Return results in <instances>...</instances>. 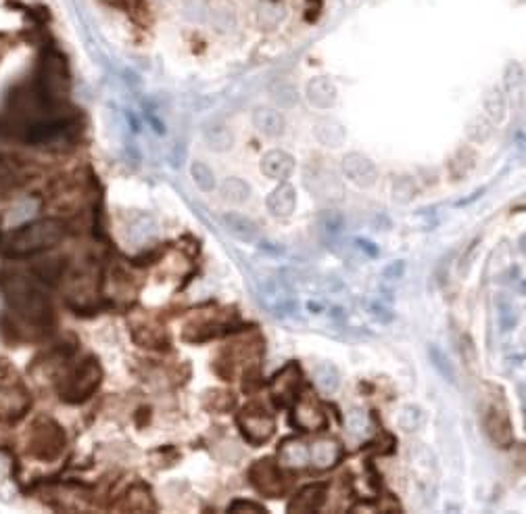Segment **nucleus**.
<instances>
[{
	"label": "nucleus",
	"instance_id": "f257e3e1",
	"mask_svg": "<svg viewBox=\"0 0 526 514\" xmlns=\"http://www.w3.org/2000/svg\"><path fill=\"white\" fill-rule=\"evenodd\" d=\"M65 234V226L61 220L46 218L34 224H24L17 230L9 232L3 240V251L11 257H24L32 255L44 249L55 247Z\"/></svg>",
	"mask_w": 526,
	"mask_h": 514
},
{
	"label": "nucleus",
	"instance_id": "f03ea898",
	"mask_svg": "<svg viewBox=\"0 0 526 514\" xmlns=\"http://www.w3.org/2000/svg\"><path fill=\"white\" fill-rule=\"evenodd\" d=\"M0 287H3L11 305L28 320L46 322V318L51 316V305H48L46 297L28 278H24L19 274H11L9 278L0 283Z\"/></svg>",
	"mask_w": 526,
	"mask_h": 514
},
{
	"label": "nucleus",
	"instance_id": "7ed1b4c3",
	"mask_svg": "<svg viewBox=\"0 0 526 514\" xmlns=\"http://www.w3.org/2000/svg\"><path fill=\"white\" fill-rule=\"evenodd\" d=\"M67 88H69V76H67L65 59L59 53H48L42 61V73H40L42 96L55 103L65 96Z\"/></svg>",
	"mask_w": 526,
	"mask_h": 514
},
{
	"label": "nucleus",
	"instance_id": "20e7f679",
	"mask_svg": "<svg viewBox=\"0 0 526 514\" xmlns=\"http://www.w3.org/2000/svg\"><path fill=\"white\" fill-rule=\"evenodd\" d=\"M238 427L244 435V439L253 445H261L272 439L274 435V418L261 406H246L238 414Z\"/></svg>",
	"mask_w": 526,
	"mask_h": 514
},
{
	"label": "nucleus",
	"instance_id": "39448f33",
	"mask_svg": "<svg viewBox=\"0 0 526 514\" xmlns=\"http://www.w3.org/2000/svg\"><path fill=\"white\" fill-rule=\"evenodd\" d=\"M65 445V435L63 431L51 423V420H40L34 431H32V439H30V452L40 458V460H53L61 454Z\"/></svg>",
	"mask_w": 526,
	"mask_h": 514
},
{
	"label": "nucleus",
	"instance_id": "423d86ee",
	"mask_svg": "<svg viewBox=\"0 0 526 514\" xmlns=\"http://www.w3.org/2000/svg\"><path fill=\"white\" fill-rule=\"evenodd\" d=\"M100 382V368L94 360H86L75 374L67 380V387L63 389V396L67 402H82L98 387Z\"/></svg>",
	"mask_w": 526,
	"mask_h": 514
},
{
	"label": "nucleus",
	"instance_id": "0eeeda50",
	"mask_svg": "<svg viewBox=\"0 0 526 514\" xmlns=\"http://www.w3.org/2000/svg\"><path fill=\"white\" fill-rule=\"evenodd\" d=\"M248 479H251V483L255 485V489L259 493L268 495V497H278L284 491L282 475H280L276 462L270 460V458L257 460L248 470Z\"/></svg>",
	"mask_w": 526,
	"mask_h": 514
},
{
	"label": "nucleus",
	"instance_id": "6e6552de",
	"mask_svg": "<svg viewBox=\"0 0 526 514\" xmlns=\"http://www.w3.org/2000/svg\"><path fill=\"white\" fill-rule=\"evenodd\" d=\"M301 387V370L297 364H287L280 372H276V376L270 380V391L274 402L280 408L291 406L293 402H297V391Z\"/></svg>",
	"mask_w": 526,
	"mask_h": 514
},
{
	"label": "nucleus",
	"instance_id": "1a4fd4ad",
	"mask_svg": "<svg viewBox=\"0 0 526 514\" xmlns=\"http://www.w3.org/2000/svg\"><path fill=\"white\" fill-rule=\"evenodd\" d=\"M326 412L322 408V404L311 396V393H305L293 408V425L299 427L301 431H307V433H316V431H322L326 429Z\"/></svg>",
	"mask_w": 526,
	"mask_h": 514
},
{
	"label": "nucleus",
	"instance_id": "9d476101",
	"mask_svg": "<svg viewBox=\"0 0 526 514\" xmlns=\"http://www.w3.org/2000/svg\"><path fill=\"white\" fill-rule=\"evenodd\" d=\"M343 172L349 182H353L359 188H370L378 180V172L372 159H368L361 153H349L343 157Z\"/></svg>",
	"mask_w": 526,
	"mask_h": 514
},
{
	"label": "nucleus",
	"instance_id": "9b49d317",
	"mask_svg": "<svg viewBox=\"0 0 526 514\" xmlns=\"http://www.w3.org/2000/svg\"><path fill=\"white\" fill-rule=\"evenodd\" d=\"M484 429L491 441L499 447H509L514 443V429L509 423V416L505 414L503 408L491 406L484 412Z\"/></svg>",
	"mask_w": 526,
	"mask_h": 514
},
{
	"label": "nucleus",
	"instance_id": "f8f14e48",
	"mask_svg": "<svg viewBox=\"0 0 526 514\" xmlns=\"http://www.w3.org/2000/svg\"><path fill=\"white\" fill-rule=\"evenodd\" d=\"M343 454H345L343 445L336 439L322 437V439H316L309 447V464L316 470H328L341 462Z\"/></svg>",
	"mask_w": 526,
	"mask_h": 514
},
{
	"label": "nucleus",
	"instance_id": "ddd939ff",
	"mask_svg": "<svg viewBox=\"0 0 526 514\" xmlns=\"http://www.w3.org/2000/svg\"><path fill=\"white\" fill-rule=\"evenodd\" d=\"M259 168H261L263 176H268L270 180H287L295 170V159L291 153L274 149L261 157Z\"/></svg>",
	"mask_w": 526,
	"mask_h": 514
},
{
	"label": "nucleus",
	"instance_id": "4468645a",
	"mask_svg": "<svg viewBox=\"0 0 526 514\" xmlns=\"http://www.w3.org/2000/svg\"><path fill=\"white\" fill-rule=\"evenodd\" d=\"M278 464L287 470H301L309 464V447L297 437L282 441L278 450Z\"/></svg>",
	"mask_w": 526,
	"mask_h": 514
},
{
	"label": "nucleus",
	"instance_id": "2eb2a0df",
	"mask_svg": "<svg viewBox=\"0 0 526 514\" xmlns=\"http://www.w3.org/2000/svg\"><path fill=\"white\" fill-rule=\"evenodd\" d=\"M307 100L318 107V109H328L336 103V86L330 78H324V76H318L314 80L307 82Z\"/></svg>",
	"mask_w": 526,
	"mask_h": 514
},
{
	"label": "nucleus",
	"instance_id": "dca6fc26",
	"mask_svg": "<svg viewBox=\"0 0 526 514\" xmlns=\"http://www.w3.org/2000/svg\"><path fill=\"white\" fill-rule=\"evenodd\" d=\"M253 125L261 134L276 139L284 132V117L280 111H276L272 107H257L253 111Z\"/></svg>",
	"mask_w": 526,
	"mask_h": 514
},
{
	"label": "nucleus",
	"instance_id": "f3484780",
	"mask_svg": "<svg viewBox=\"0 0 526 514\" xmlns=\"http://www.w3.org/2000/svg\"><path fill=\"white\" fill-rule=\"evenodd\" d=\"M297 207V193L291 184L276 186L268 197V209L274 218H289Z\"/></svg>",
	"mask_w": 526,
	"mask_h": 514
},
{
	"label": "nucleus",
	"instance_id": "a211bd4d",
	"mask_svg": "<svg viewBox=\"0 0 526 514\" xmlns=\"http://www.w3.org/2000/svg\"><path fill=\"white\" fill-rule=\"evenodd\" d=\"M326 499V487L324 485H307L303 487L293 502L289 504V512H314L320 510Z\"/></svg>",
	"mask_w": 526,
	"mask_h": 514
},
{
	"label": "nucleus",
	"instance_id": "6ab92c4d",
	"mask_svg": "<svg viewBox=\"0 0 526 514\" xmlns=\"http://www.w3.org/2000/svg\"><path fill=\"white\" fill-rule=\"evenodd\" d=\"M314 134L318 139L320 145L324 147H330V149H338L345 139H347V132L341 121L336 119H320L316 125H314Z\"/></svg>",
	"mask_w": 526,
	"mask_h": 514
},
{
	"label": "nucleus",
	"instance_id": "aec40b11",
	"mask_svg": "<svg viewBox=\"0 0 526 514\" xmlns=\"http://www.w3.org/2000/svg\"><path fill=\"white\" fill-rule=\"evenodd\" d=\"M40 199L38 197H24L19 201H15L11 205V209L7 211V226L9 228H19L24 224H28L38 211H40Z\"/></svg>",
	"mask_w": 526,
	"mask_h": 514
},
{
	"label": "nucleus",
	"instance_id": "412c9836",
	"mask_svg": "<svg viewBox=\"0 0 526 514\" xmlns=\"http://www.w3.org/2000/svg\"><path fill=\"white\" fill-rule=\"evenodd\" d=\"M221 222L228 228V232H232L236 238H240L244 242H253L257 238V224L251 218L242 215V213H234V211L224 213Z\"/></svg>",
	"mask_w": 526,
	"mask_h": 514
},
{
	"label": "nucleus",
	"instance_id": "4be33fe9",
	"mask_svg": "<svg viewBox=\"0 0 526 514\" xmlns=\"http://www.w3.org/2000/svg\"><path fill=\"white\" fill-rule=\"evenodd\" d=\"M314 382L322 393H334L338 389V384H341V374H338L334 364L322 362L314 370Z\"/></svg>",
	"mask_w": 526,
	"mask_h": 514
},
{
	"label": "nucleus",
	"instance_id": "5701e85b",
	"mask_svg": "<svg viewBox=\"0 0 526 514\" xmlns=\"http://www.w3.org/2000/svg\"><path fill=\"white\" fill-rule=\"evenodd\" d=\"M205 143L213 151H228L234 143V136L230 132V127L226 123H211L205 130Z\"/></svg>",
	"mask_w": 526,
	"mask_h": 514
},
{
	"label": "nucleus",
	"instance_id": "b1692460",
	"mask_svg": "<svg viewBox=\"0 0 526 514\" xmlns=\"http://www.w3.org/2000/svg\"><path fill=\"white\" fill-rule=\"evenodd\" d=\"M428 357H430V364H433V368L445 378V380H449L451 384H457V374H455V368H453V364L449 362V357L443 353V349L441 347H437V345H430L428 347Z\"/></svg>",
	"mask_w": 526,
	"mask_h": 514
},
{
	"label": "nucleus",
	"instance_id": "393cba45",
	"mask_svg": "<svg viewBox=\"0 0 526 514\" xmlns=\"http://www.w3.org/2000/svg\"><path fill=\"white\" fill-rule=\"evenodd\" d=\"M221 197L230 203H244L251 197V186L240 178H226L221 182Z\"/></svg>",
	"mask_w": 526,
	"mask_h": 514
},
{
	"label": "nucleus",
	"instance_id": "a878e982",
	"mask_svg": "<svg viewBox=\"0 0 526 514\" xmlns=\"http://www.w3.org/2000/svg\"><path fill=\"white\" fill-rule=\"evenodd\" d=\"M484 111H487V115H489L493 121H497V123H501V121L505 119L507 105H505V96H503V92H501L499 88H491V90L484 94Z\"/></svg>",
	"mask_w": 526,
	"mask_h": 514
},
{
	"label": "nucleus",
	"instance_id": "bb28decb",
	"mask_svg": "<svg viewBox=\"0 0 526 514\" xmlns=\"http://www.w3.org/2000/svg\"><path fill=\"white\" fill-rule=\"evenodd\" d=\"M190 176H192L194 184H197L201 190L211 193V190L215 188V174H213V170H211L207 163L194 161V163L190 166Z\"/></svg>",
	"mask_w": 526,
	"mask_h": 514
},
{
	"label": "nucleus",
	"instance_id": "cd10ccee",
	"mask_svg": "<svg viewBox=\"0 0 526 514\" xmlns=\"http://www.w3.org/2000/svg\"><path fill=\"white\" fill-rule=\"evenodd\" d=\"M420 425H422V410L418 406H403L401 412L397 414V427L406 433L420 429Z\"/></svg>",
	"mask_w": 526,
	"mask_h": 514
},
{
	"label": "nucleus",
	"instance_id": "c85d7f7f",
	"mask_svg": "<svg viewBox=\"0 0 526 514\" xmlns=\"http://www.w3.org/2000/svg\"><path fill=\"white\" fill-rule=\"evenodd\" d=\"M416 195H418V186L408 176L397 178V182L392 184V199L397 203H410V201L416 199Z\"/></svg>",
	"mask_w": 526,
	"mask_h": 514
},
{
	"label": "nucleus",
	"instance_id": "c756f323",
	"mask_svg": "<svg viewBox=\"0 0 526 514\" xmlns=\"http://www.w3.org/2000/svg\"><path fill=\"white\" fill-rule=\"evenodd\" d=\"M468 139L470 141H474V143H484V141H489L491 139V134H493V125H491V121L489 119H484V117H474L470 123H468Z\"/></svg>",
	"mask_w": 526,
	"mask_h": 514
},
{
	"label": "nucleus",
	"instance_id": "7c9ffc66",
	"mask_svg": "<svg viewBox=\"0 0 526 514\" xmlns=\"http://www.w3.org/2000/svg\"><path fill=\"white\" fill-rule=\"evenodd\" d=\"M234 404H236V398H234L230 391H213V393H209V398H207V406H209L213 412H219V414L230 412V410L234 408Z\"/></svg>",
	"mask_w": 526,
	"mask_h": 514
},
{
	"label": "nucleus",
	"instance_id": "2f4dec72",
	"mask_svg": "<svg viewBox=\"0 0 526 514\" xmlns=\"http://www.w3.org/2000/svg\"><path fill=\"white\" fill-rule=\"evenodd\" d=\"M503 82H505V88L509 92H518L524 86V69H522V65L516 63V61L507 63L505 73H503Z\"/></svg>",
	"mask_w": 526,
	"mask_h": 514
},
{
	"label": "nucleus",
	"instance_id": "473e14b6",
	"mask_svg": "<svg viewBox=\"0 0 526 514\" xmlns=\"http://www.w3.org/2000/svg\"><path fill=\"white\" fill-rule=\"evenodd\" d=\"M320 226L324 228L326 234L334 236V234H338L345 228V218L338 211H324L320 215Z\"/></svg>",
	"mask_w": 526,
	"mask_h": 514
},
{
	"label": "nucleus",
	"instance_id": "72a5a7b5",
	"mask_svg": "<svg viewBox=\"0 0 526 514\" xmlns=\"http://www.w3.org/2000/svg\"><path fill=\"white\" fill-rule=\"evenodd\" d=\"M36 272L40 274V278L44 281H55L59 274H61V262L59 260H51V262H44L42 266L36 268Z\"/></svg>",
	"mask_w": 526,
	"mask_h": 514
},
{
	"label": "nucleus",
	"instance_id": "f704fd0d",
	"mask_svg": "<svg viewBox=\"0 0 526 514\" xmlns=\"http://www.w3.org/2000/svg\"><path fill=\"white\" fill-rule=\"evenodd\" d=\"M460 351H462L464 360H466L470 366L476 364V360H478V355H476V345H474V341H472L468 335H464V337L460 339Z\"/></svg>",
	"mask_w": 526,
	"mask_h": 514
},
{
	"label": "nucleus",
	"instance_id": "c9c22d12",
	"mask_svg": "<svg viewBox=\"0 0 526 514\" xmlns=\"http://www.w3.org/2000/svg\"><path fill=\"white\" fill-rule=\"evenodd\" d=\"M259 384H261L259 370H257V368H246L244 380H242V391H244V393H255V391L259 389Z\"/></svg>",
	"mask_w": 526,
	"mask_h": 514
},
{
	"label": "nucleus",
	"instance_id": "e433bc0d",
	"mask_svg": "<svg viewBox=\"0 0 526 514\" xmlns=\"http://www.w3.org/2000/svg\"><path fill=\"white\" fill-rule=\"evenodd\" d=\"M228 512H268L266 506L248 502V499H236L228 506Z\"/></svg>",
	"mask_w": 526,
	"mask_h": 514
},
{
	"label": "nucleus",
	"instance_id": "4c0bfd02",
	"mask_svg": "<svg viewBox=\"0 0 526 514\" xmlns=\"http://www.w3.org/2000/svg\"><path fill=\"white\" fill-rule=\"evenodd\" d=\"M406 274V262L397 260V262H390L384 270H382V276L388 278V281H397V278H403Z\"/></svg>",
	"mask_w": 526,
	"mask_h": 514
},
{
	"label": "nucleus",
	"instance_id": "58836bf2",
	"mask_svg": "<svg viewBox=\"0 0 526 514\" xmlns=\"http://www.w3.org/2000/svg\"><path fill=\"white\" fill-rule=\"evenodd\" d=\"M347 427L353 431V433H359V431H363L365 429V416H363V412L361 410H351L349 414H347Z\"/></svg>",
	"mask_w": 526,
	"mask_h": 514
},
{
	"label": "nucleus",
	"instance_id": "ea45409f",
	"mask_svg": "<svg viewBox=\"0 0 526 514\" xmlns=\"http://www.w3.org/2000/svg\"><path fill=\"white\" fill-rule=\"evenodd\" d=\"M276 100L282 105V107H293V103L297 100V92L293 86H282L276 94Z\"/></svg>",
	"mask_w": 526,
	"mask_h": 514
},
{
	"label": "nucleus",
	"instance_id": "a19ab883",
	"mask_svg": "<svg viewBox=\"0 0 526 514\" xmlns=\"http://www.w3.org/2000/svg\"><path fill=\"white\" fill-rule=\"evenodd\" d=\"M355 242H357V247H359L363 253H368L370 257H376V255H378V247H376L374 242H370V240H365V238H357Z\"/></svg>",
	"mask_w": 526,
	"mask_h": 514
},
{
	"label": "nucleus",
	"instance_id": "79ce46f5",
	"mask_svg": "<svg viewBox=\"0 0 526 514\" xmlns=\"http://www.w3.org/2000/svg\"><path fill=\"white\" fill-rule=\"evenodd\" d=\"M484 190H476V193H472V197L470 199H464V201H457V207H462V205H468V203H472L474 199H478L480 195H482Z\"/></svg>",
	"mask_w": 526,
	"mask_h": 514
},
{
	"label": "nucleus",
	"instance_id": "37998d69",
	"mask_svg": "<svg viewBox=\"0 0 526 514\" xmlns=\"http://www.w3.org/2000/svg\"><path fill=\"white\" fill-rule=\"evenodd\" d=\"M384 312H388V310H384L382 305H376V303L372 305V314H374L376 318H382V316H384Z\"/></svg>",
	"mask_w": 526,
	"mask_h": 514
},
{
	"label": "nucleus",
	"instance_id": "c03bdc74",
	"mask_svg": "<svg viewBox=\"0 0 526 514\" xmlns=\"http://www.w3.org/2000/svg\"><path fill=\"white\" fill-rule=\"evenodd\" d=\"M307 310H309L311 314H320V310H322V308H320V303H314V301H309V303H307Z\"/></svg>",
	"mask_w": 526,
	"mask_h": 514
}]
</instances>
